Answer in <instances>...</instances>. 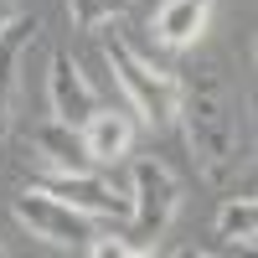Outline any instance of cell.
I'll return each instance as SVG.
<instances>
[{
  "mask_svg": "<svg viewBox=\"0 0 258 258\" xmlns=\"http://www.w3.org/2000/svg\"><path fill=\"white\" fill-rule=\"evenodd\" d=\"M258 207L248 202V197H238V202H227L222 212H217V238L227 243V248H253V238H258Z\"/></svg>",
  "mask_w": 258,
  "mask_h": 258,
  "instance_id": "11",
  "label": "cell"
},
{
  "mask_svg": "<svg viewBox=\"0 0 258 258\" xmlns=\"http://www.w3.org/2000/svg\"><path fill=\"white\" fill-rule=\"evenodd\" d=\"M176 119L186 124V145H191V155H197L202 176L227 191L238 181V170H248V140H243L238 98H232L227 78L217 68H197L181 83Z\"/></svg>",
  "mask_w": 258,
  "mask_h": 258,
  "instance_id": "1",
  "label": "cell"
},
{
  "mask_svg": "<svg viewBox=\"0 0 258 258\" xmlns=\"http://www.w3.org/2000/svg\"><path fill=\"white\" fill-rule=\"evenodd\" d=\"M47 93H52V119H57V124H68V129H83V124H88V114L98 109L93 83L78 73V62H73L68 52H57V57H52Z\"/></svg>",
  "mask_w": 258,
  "mask_h": 258,
  "instance_id": "5",
  "label": "cell"
},
{
  "mask_svg": "<svg viewBox=\"0 0 258 258\" xmlns=\"http://www.w3.org/2000/svg\"><path fill=\"white\" fill-rule=\"evenodd\" d=\"M31 145H36V155L47 160L57 176H73V170H93V160H88V150H83V135L78 129H68V124H41L36 135H31Z\"/></svg>",
  "mask_w": 258,
  "mask_h": 258,
  "instance_id": "10",
  "label": "cell"
},
{
  "mask_svg": "<svg viewBox=\"0 0 258 258\" xmlns=\"http://www.w3.org/2000/svg\"><path fill=\"white\" fill-rule=\"evenodd\" d=\"M41 21L36 16H16L6 36H0V145H6L11 135V119H16V93H21V57H26V47L36 41Z\"/></svg>",
  "mask_w": 258,
  "mask_h": 258,
  "instance_id": "6",
  "label": "cell"
},
{
  "mask_svg": "<svg viewBox=\"0 0 258 258\" xmlns=\"http://www.w3.org/2000/svg\"><path fill=\"white\" fill-rule=\"evenodd\" d=\"M11 207H16L21 227H26L31 238H41V243H57V248H83V253H88V243L98 238L88 212H78V207H68V202H57V197H47V191H36V186H26Z\"/></svg>",
  "mask_w": 258,
  "mask_h": 258,
  "instance_id": "4",
  "label": "cell"
},
{
  "mask_svg": "<svg viewBox=\"0 0 258 258\" xmlns=\"http://www.w3.org/2000/svg\"><path fill=\"white\" fill-rule=\"evenodd\" d=\"M36 191H47V197L57 202H68L78 212H88V217H129V202L119 197L114 186H103L93 170H73V176H52V181H41Z\"/></svg>",
  "mask_w": 258,
  "mask_h": 258,
  "instance_id": "7",
  "label": "cell"
},
{
  "mask_svg": "<svg viewBox=\"0 0 258 258\" xmlns=\"http://www.w3.org/2000/svg\"><path fill=\"white\" fill-rule=\"evenodd\" d=\"M78 135H83V150H88L93 165H119L129 155V145H135V124H129V114L103 109V103H98Z\"/></svg>",
  "mask_w": 258,
  "mask_h": 258,
  "instance_id": "8",
  "label": "cell"
},
{
  "mask_svg": "<svg viewBox=\"0 0 258 258\" xmlns=\"http://www.w3.org/2000/svg\"><path fill=\"white\" fill-rule=\"evenodd\" d=\"M176 207H181V181L170 176L160 160H140L135 165V197H129V232L124 238L140 253H155L160 232L176 217Z\"/></svg>",
  "mask_w": 258,
  "mask_h": 258,
  "instance_id": "3",
  "label": "cell"
},
{
  "mask_svg": "<svg viewBox=\"0 0 258 258\" xmlns=\"http://www.w3.org/2000/svg\"><path fill=\"white\" fill-rule=\"evenodd\" d=\"M212 6L217 0H160L155 21H150V31H155V41H165V47H191V41H202L207 21H212Z\"/></svg>",
  "mask_w": 258,
  "mask_h": 258,
  "instance_id": "9",
  "label": "cell"
},
{
  "mask_svg": "<svg viewBox=\"0 0 258 258\" xmlns=\"http://www.w3.org/2000/svg\"><path fill=\"white\" fill-rule=\"evenodd\" d=\"M11 21H16V0H0V36H6Z\"/></svg>",
  "mask_w": 258,
  "mask_h": 258,
  "instance_id": "13",
  "label": "cell"
},
{
  "mask_svg": "<svg viewBox=\"0 0 258 258\" xmlns=\"http://www.w3.org/2000/svg\"><path fill=\"white\" fill-rule=\"evenodd\" d=\"M103 62L114 68L119 88H124L129 103L145 114L150 129H170V124H176V98H181V78H176V73L145 62L124 36H103Z\"/></svg>",
  "mask_w": 258,
  "mask_h": 258,
  "instance_id": "2",
  "label": "cell"
},
{
  "mask_svg": "<svg viewBox=\"0 0 258 258\" xmlns=\"http://www.w3.org/2000/svg\"><path fill=\"white\" fill-rule=\"evenodd\" d=\"M129 11V0H68V21L73 31H98L103 21H114Z\"/></svg>",
  "mask_w": 258,
  "mask_h": 258,
  "instance_id": "12",
  "label": "cell"
}]
</instances>
